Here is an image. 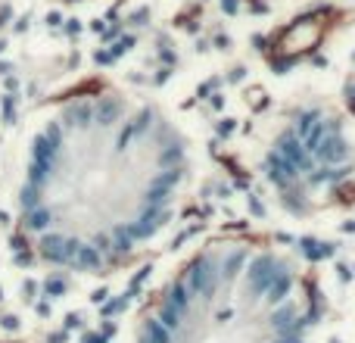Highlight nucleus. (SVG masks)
Segmentation results:
<instances>
[{
  "label": "nucleus",
  "mask_w": 355,
  "mask_h": 343,
  "mask_svg": "<svg viewBox=\"0 0 355 343\" xmlns=\"http://www.w3.org/2000/svg\"><path fill=\"white\" fill-rule=\"evenodd\" d=\"M184 172L150 119L72 106L35 137L19 187V225L44 265L100 275L162 231Z\"/></svg>",
  "instance_id": "1"
},
{
  "label": "nucleus",
  "mask_w": 355,
  "mask_h": 343,
  "mask_svg": "<svg viewBox=\"0 0 355 343\" xmlns=\"http://www.w3.org/2000/svg\"><path fill=\"white\" fill-rule=\"evenodd\" d=\"M321 296L290 256L221 240L178 265L125 343H315Z\"/></svg>",
  "instance_id": "2"
},
{
  "label": "nucleus",
  "mask_w": 355,
  "mask_h": 343,
  "mask_svg": "<svg viewBox=\"0 0 355 343\" xmlns=\"http://www.w3.org/2000/svg\"><path fill=\"white\" fill-rule=\"evenodd\" d=\"M265 175L290 209H318L349 181V141L331 119L302 116L275 141L265 160Z\"/></svg>",
  "instance_id": "3"
}]
</instances>
